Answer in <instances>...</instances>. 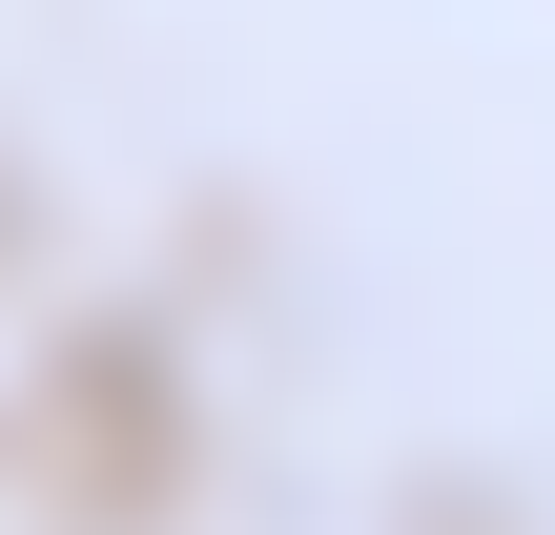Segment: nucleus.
I'll return each mask as SVG.
<instances>
[]
</instances>
